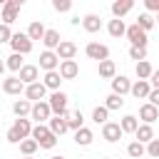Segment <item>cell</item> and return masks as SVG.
Returning a JSON list of instances; mask_svg holds the SVG:
<instances>
[{"instance_id": "cell-1", "label": "cell", "mask_w": 159, "mask_h": 159, "mask_svg": "<svg viewBox=\"0 0 159 159\" xmlns=\"http://www.w3.org/2000/svg\"><path fill=\"white\" fill-rule=\"evenodd\" d=\"M30 137L40 144V149H55V144H57V137H55V134L50 132V127H45V124H35Z\"/></svg>"}, {"instance_id": "cell-2", "label": "cell", "mask_w": 159, "mask_h": 159, "mask_svg": "<svg viewBox=\"0 0 159 159\" xmlns=\"http://www.w3.org/2000/svg\"><path fill=\"white\" fill-rule=\"evenodd\" d=\"M47 104H50V109H52L55 117H70V112H67V94L62 89L52 92L50 99H47Z\"/></svg>"}, {"instance_id": "cell-3", "label": "cell", "mask_w": 159, "mask_h": 159, "mask_svg": "<svg viewBox=\"0 0 159 159\" xmlns=\"http://www.w3.org/2000/svg\"><path fill=\"white\" fill-rule=\"evenodd\" d=\"M10 47H12V52H17V55H27V52L32 50V40L27 37V32H15L12 40H10Z\"/></svg>"}, {"instance_id": "cell-4", "label": "cell", "mask_w": 159, "mask_h": 159, "mask_svg": "<svg viewBox=\"0 0 159 159\" xmlns=\"http://www.w3.org/2000/svg\"><path fill=\"white\" fill-rule=\"evenodd\" d=\"M84 52H87V57H89V60H97V62L109 60V47H107V45H102V42H87Z\"/></svg>"}, {"instance_id": "cell-5", "label": "cell", "mask_w": 159, "mask_h": 159, "mask_svg": "<svg viewBox=\"0 0 159 159\" xmlns=\"http://www.w3.org/2000/svg\"><path fill=\"white\" fill-rule=\"evenodd\" d=\"M22 7V0H7L2 5V25H12L17 20V12Z\"/></svg>"}, {"instance_id": "cell-6", "label": "cell", "mask_w": 159, "mask_h": 159, "mask_svg": "<svg viewBox=\"0 0 159 159\" xmlns=\"http://www.w3.org/2000/svg\"><path fill=\"white\" fill-rule=\"evenodd\" d=\"M127 40L132 42V47H147V32L134 22L127 27Z\"/></svg>"}, {"instance_id": "cell-7", "label": "cell", "mask_w": 159, "mask_h": 159, "mask_svg": "<svg viewBox=\"0 0 159 159\" xmlns=\"http://www.w3.org/2000/svg\"><path fill=\"white\" fill-rule=\"evenodd\" d=\"M17 77H20V82L27 87V84H35V82H40V67L37 65H25L20 72H17Z\"/></svg>"}, {"instance_id": "cell-8", "label": "cell", "mask_w": 159, "mask_h": 159, "mask_svg": "<svg viewBox=\"0 0 159 159\" xmlns=\"http://www.w3.org/2000/svg\"><path fill=\"white\" fill-rule=\"evenodd\" d=\"M122 127H119V122H107L104 127H102V139L104 142H109V144H114V142H119L122 139Z\"/></svg>"}, {"instance_id": "cell-9", "label": "cell", "mask_w": 159, "mask_h": 159, "mask_svg": "<svg viewBox=\"0 0 159 159\" xmlns=\"http://www.w3.org/2000/svg\"><path fill=\"white\" fill-rule=\"evenodd\" d=\"M40 67H42L45 72H55V70H60V57H57V52L45 50V52L40 55Z\"/></svg>"}, {"instance_id": "cell-10", "label": "cell", "mask_w": 159, "mask_h": 159, "mask_svg": "<svg viewBox=\"0 0 159 159\" xmlns=\"http://www.w3.org/2000/svg\"><path fill=\"white\" fill-rule=\"evenodd\" d=\"M45 94H47V87L42 82H35V84H27L25 87V97L35 104V102H45Z\"/></svg>"}, {"instance_id": "cell-11", "label": "cell", "mask_w": 159, "mask_h": 159, "mask_svg": "<svg viewBox=\"0 0 159 159\" xmlns=\"http://www.w3.org/2000/svg\"><path fill=\"white\" fill-rule=\"evenodd\" d=\"M30 117H32L37 124H42L45 119L50 122V117H52V109H50V104H47V102H35V104H32V112H30Z\"/></svg>"}, {"instance_id": "cell-12", "label": "cell", "mask_w": 159, "mask_h": 159, "mask_svg": "<svg viewBox=\"0 0 159 159\" xmlns=\"http://www.w3.org/2000/svg\"><path fill=\"white\" fill-rule=\"evenodd\" d=\"M132 92V82H129V77H124V75H117L114 80H112V94H119V97H124V94H129Z\"/></svg>"}, {"instance_id": "cell-13", "label": "cell", "mask_w": 159, "mask_h": 159, "mask_svg": "<svg viewBox=\"0 0 159 159\" xmlns=\"http://www.w3.org/2000/svg\"><path fill=\"white\" fill-rule=\"evenodd\" d=\"M55 52H57L60 62H65V60H75V55H77V45H75V42H70V40H62V42H60V47H57Z\"/></svg>"}, {"instance_id": "cell-14", "label": "cell", "mask_w": 159, "mask_h": 159, "mask_svg": "<svg viewBox=\"0 0 159 159\" xmlns=\"http://www.w3.org/2000/svg\"><path fill=\"white\" fill-rule=\"evenodd\" d=\"M60 77L62 80H75L77 75H80V65L75 62V60H65V62H60Z\"/></svg>"}, {"instance_id": "cell-15", "label": "cell", "mask_w": 159, "mask_h": 159, "mask_svg": "<svg viewBox=\"0 0 159 159\" xmlns=\"http://www.w3.org/2000/svg\"><path fill=\"white\" fill-rule=\"evenodd\" d=\"M139 119H142V124H152V122L159 119V109H157L154 104L144 102V104L139 107Z\"/></svg>"}, {"instance_id": "cell-16", "label": "cell", "mask_w": 159, "mask_h": 159, "mask_svg": "<svg viewBox=\"0 0 159 159\" xmlns=\"http://www.w3.org/2000/svg\"><path fill=\"white\" fill-rule=\"evenodd\" d=\"M82 27H84L89 35H94V32H99V30H102V17H99V15H94V12H87V15L82 17Z\"/></svg>"}, {"instance_id": "cell-17", "label": "cell", "mask_w": 159, "mask_h": 159, "mask_svg": "<svg viewBox=\"0 0 159 159\" xmlns=\"http://www.w3.org/2000/svg\"><path fill=\"white\" fill-rule=\"evenodd\" d=\"M2 92L5 94H22L25 84L20 82V77H7V80H2Z\"/></svg>"}, {"instance_id": "cell-18", "label": "cell", "mask_w": 159, "mask_h": 159, "mask_svg": "<svg viewBox=\"0 0 159 159\" xmlns=\"http://www.w3.org/2000/svg\"><path fill=\"white\" fill-rule=\"evenodd\" d=\"M132 7H134V2H132V0H114L109 10H112V15H114L117 20H122V17H124Z\"/></svg>"}, {"instance_id": "cell-19", "label": "cell", "mask_w": 159, "mask_h": 159, "mask_svg": "<svg viewBox=\"0 0 159 159\" xmlns=\"http://www.w3.org/2000/svg\"><path fill=\"white\" fill-rule=\"evenodd\" d=\"M30 112H32V102H30V99H15V102H12V114H15L17 119H25Z\"/></svg>"}, {"instance_id": "cell-20", "label": "cell", "mask_w": 159, "mask_h": 159, "mask_svg": "<svg viewBox=\"0 0 159 159\" xmlns=\"http://www.w3.org/2000/svg\"><path fill=\"white\" fill-rule=\"evenodd\" d=\"M97 72H99V77L102 80H114L117 77V65L112 62V60H104V62H99V67H97Z\"/></svg>"}, {"instance_id": "cell-21", "label": "cell", "mask_w": 159, "mask_h": 159, "mask_svg": "<svg viewBox=\"0 0 159 159\" xmlns=\"http://www.w3.org/2000/svg\"><path fill=\"white\" fill-rule=\"evenodd\" d=\"M149 92H152V84H149L147 80H137V82L132 84V92H129V94H134L137 99H147Z\"/></svg>"}, {"instance_id": "cell-22", "label": "cell", "mask_w": 159, "mask_h": 159, "mask_svg": "<svg viewBox=\"0 0 159 159\" xmlns=\"http://www.w3.org/2000/svg\"><path fill=\"white\" fill-rule=\"evenodd\" d=\"M47 127H50V132H52L55 137H62V134L70 129V127H67V117H50V124H47Z\"/></svg>"}, {"instance_id": "cell-23", "label": "cell", "mask_w": 159, "mask_h": 159, "mask_svg": "<svg viewBox=\"0 0 159 159\" xmlns=\"http://www.w3.org/2000/svg\"><path fill=\"white\" fill-rule=\"evenodd\" d=\"M45 32H47V27H45L40 20H32V22H30V27H27V37H30L32 42H35V40H42V37H45Z\"/></svg>"}, {"instance_id": "cell-24", "label": "cell", "mask_w": 159, "mask_h": 159, "mask_svg": "<svg viewBox=\"0 0 159 159\" xmlns=\"http://www.w3.org/2000/svg\"><path fill=\"white\" fill-rule=\"evenodd\" d=\"M12 129L17 132L20 139H30V134H32V124H30V119H15Z\"/></svg>"}, {"instance_id": "cell-25", "label": "cell", "mask_w": 159, "mask_h": 159, "mask_svg": "<svg viewBox=\"0 0 159 159\" xmlns=\"http://www.w3.org/2000/svg\"><path fill=\"white\" fill-rule=\"evenodd\" d=\"M60 42H62V40H60V32H57V30H47L45 37H42V45H45L47 50H52V52L60 47Z\"/></svg>"}, {"instance_id": "cell-26", "label": "cell", "mask_w": 159, "mask_h": 159, "mask_svg": "<svg viewBox=\"0 0 159 159\" xmlns=\"http://www.w3.org/2000/svg\"><path fill=\"white\" fill-rule=\"evenodd\" d=\"M60 82H62V77H60L57 70H55V72H45V77H42V84H45L47 89H52V92L60 89Z\"/></svg>"}, {"instance_id": "cell-27", "label": "cell", "mask_w": 159, "mask_h": 159, "mask_svg": "<svg viewBox=\"0 0 159 159\" xmlns=\"http://www.w3.org/2000/svg\"><path fill=\"white\" fill-rule=\"evenodd\" d=\"M119 127H122V132H124V134H134V132L139 129V119H137L134 114H127V117H122Z\"/></svg>"}, {"instance_id": "cell-28", "label": "cell", "mask_w": 159, "mask_h": 159, "mask_svg": "<svg viewBox=\"0 0 159 159\" xmlns=\"http://www.w3.org/2000/svg\"><path fill=\"white\" fill-rule=\"evenodd\" d=\"M134 137H137V142L149 144V142L154 139V129H152V124H139V129L134 132Z\"/></svg>"}, {"instance_id": "cell-29", "label": "cell", "mask_w": 159, "mask_h": 159, "mask_svg": "<svg viewBox=\"0 0 159 159\" xmlns=\"http://www.w3.org/2000/svg\"><path fill=\"white\" fill-rule=\"evenodd\" d=\"M92 139H94V134H92V129H87V127H82L80 132H75V144H77V147H89Z\"/></svg>"}, {"instance_id": "cell-30", "label": "cell", "mask_w": 159, "mask_h": 159, "mask_svg": "<svg viewBox=\"0 0 159 159\" xmlns=\"http://www.w3.org/2000/svg\"><path fill=\"white\" fill-rule=\"evenodd\" d=\"M107 32L112 35V37H122V35H127V25H124V20H109V25H107Z\"/></svg>"}, {"instance_id": "cell-31", "label": "cell", "mask_w": 159, "mask_h": 159, "mask_svg": "<svg viewBox=\"0 0 159 159\" xmlns=\"http://www.w3.org/2000/svg\"><path fill=\"white\" fill-rule=\"evenodd\" d=\"M67 127H70L72 132H80V129L84 127V117H82V112H80V109L70 112V117H67Z\"/></svg>"}, {"instance_id": "cell-32", "label": "cell", "mask_w": 159, "mask_h": 159, "mask_svg": "<svg viewBox=\"0 0 159 159\" xmlns=\"http://www.w3.org/2000/svg\"><path fill=\"white\" fill-rule=\"evenodd\" d=\"M127 154H129L132 159H142V157L147 154V144H142V142H137V139H134V142H129V144H127Z\"/></svg>"}, {"instance_id": "cell-33", "label": "cell", "mask_w": 159, "mask_h": 159, "mask_svg": "<svg viewBox=\"0 0 159 159\" xmlns=\"http://www.w3.org/2000/svg\"><path fill=\"white\" fill-rule=\"evenodd\" d=\"M37 149H40V144H37V142H35L32 137H30V139H22V142H20V152H22V157H32V154H35Z\"/></svg>"}, {"instance_id": "cell-34", "label": "cell", "mask_w": 159, "mask_h": 159, "mask_svg": "<svg viewBox=\"0 0 159 159\" xmlns=\"http://www.w3.org/2000/svg\"><path fill=\"white\" fill-rule=\"evenodd\" d=\"M5 67H7V70H12V72H20V70L25 67V62H22V55L12 52V55L7 57V62H5Z\"/></svg>"}, {"instance_id": "cell-35", "label": "cell", "mask_w": 159, "mask_h": 159, "mask_svg": "<svg viewBox=\"0 0 159 159\" xmlns=\"http://www.w3.org/2000/svg\"><path fill=\"white\" fill-rule=\"evenodd\" d=\"M152 72H154V67L149 65V60H144V62H137V77H139V80H147V82H149Z\"/></svg>"}, {"instance_id": "cell-36", "label": "cell", "mask_w": 159, "mask_h": 159, "mask_svg": "<svg viewBox=\"0 0 159 159\" xmlns=\"http://www.w3.org/2000/svg\"><path fill=\"white\" fill-rule=\"evenodd\" d=\"M107 117H109V109H107L104 104H102V107H94V109H92V119H94L97 124H102V127H104V124L109 122Z\"/></svg>"}, {"instance_id": "cell-37", "label": "cell", "mask_w": 159, "mask_h": 159, "mask_svg": "<svg viewBox=\"0 0 159 159\" xmlns=\"http://www.w3.org/2000/svg\"><path fill=\"white\" fill-rule=\"evenodd\" d=\"M137 25H139V27H142L144 32H149V30H152V27L157 25V20H154V17L149 15V12H142V15L137 17Z\"/></svg>"}, {"instance_id": "cell-38", "label": "cell", "mask_w": 159, "mask_h": 159, "mask_svg": "<svg viewBox=\"0 0 159 159\" xmlns=\"http://www.w3.org/2000/svg\"><path fill=\"white\" fill-rule=\"evenodd\" d=\"M104 107H107L109 112H112V109H122V107H124V99H122L119 94H109L107 102H104Z\"/></svg>"}, {"instance_id": "cell-39", "label": "cell", "mask_w": 159, "mask_h": 159, "mask_svg": "<svg viewBox=\"0 0 159 159\" xmlns=\"http://www.w3.org/2000/svg\"><path fill=\"white\" fill-rule=\"evenodd\" d=\"M129 57L137 60V62H144L147 60V47H129Z\"/></svg>"}, {"instance_id": "cell-40", "label": "cell", "mask_w": 159, "mask_h": 159, "mask_svg": "<svg viewBox=\"0 0 159 159\" xmlns=\"http://www.w3.org/2000/svg\"><path fill=\"white\" fill-rule=\"evenodd\" d=\"M147 154H149L152 159H159V139H157V137L147 144Z\"/></svg>"}, {"instance_id": "cell-41", "label": "cell", "mask_w": 159, "mask_h": 159, "mask_svg": "<svg viewBox=\"0 0 159 159\" xmlns=\"http://www.w3.org/2000/svg\"><path fill=\"white\" fill-rule=\"evenodd\" d=\"M52 7L57 12H67V10H72V2L70 0H52Z\"/></svg>"}, {"instance_id": "cell-42", "label": "cell", "mask_w": 159, "mask_h": 159, "mask_svg": "<svg viewBox=\"0 0 159 159\" xmlns=\"http://www.w3.org/2000/svg\"><path fill=\"white\" fill-rule=\"evenodd\" d=\"M12 35H15V32L10 30V25H2V22H0V42H10Z\"/></svg>"}, {"instance_id": "cell-43", "label": "cell", "mask_w": 159, "mask_h": 159, "mask_svg": "<svg viewBox=\"0 0 159 159\" xmlns=\"http://www.w3.org/2000/svg\"><path fill=\"white\" fill-rule=\"evenodd\" d=\"M7 142H10V144H20V142H22V139H20V137H17V132H15V129H12V127H10V129H7Z\"/></svg>"}, {"instance_id": "cell-44", "label": "cell", "mask_w": 159, "mask_h": 159, "mask_svg": "<svg viewBox=\"0 0 159 159\" xmlns=\"http://www.w3.org/2000/svg\"><path fill=\"white\" fill-rule=\"evenodd\" d=\"M144 7L149 12H159V0H144Z\"/></svg>"}, {"instance_id": "cell-45", "label": "cell", "mask_w": 159, "mask_h": 159, "mask_svg": "<svg viewBox=\"0 0 159 159\" xmlns=\"http://www.w3.org/2000/svg\"><path fill=\"white\" fill-rule=\"evenodd\" d=\"M147 99H149V104H154V107H157V109H159V89H152V92H149V97H147Z\"/></svg>"}, {"instance_id": "cell-46", "label": "cell", "mask_w": 159, "mask_h": 159, "mask_svg": "<svg viewBox=\"0 0 159 159\" xmlns=\"http://www.w3.org/2000/svg\"><path fill=\"white\" fill-rule=\"evenodd\" d=\"M149 84H152V89H159V70H154V72H152Z\"/></svg>"}, {"instance_id": "cell-47", "label": "cell", "mask_w": 159, "mask_h": 159, "mask_svg": "<svg viewBox=\"0 0 159 159\" xmlns=\"http://www.w3.org/2000/svg\"><path fill=\"white\" fill-rule=\"evenodd\" d=\"M5 70H7V67H5V62H2V60H0V75H2V72H5Z\"/></svg>"}, {"instance_id": "cell-48", "label": "cell", "mask_w": 159, "mask_h": 159, "mask_svg": "<svg viewBox=\"0 0 159 159\" xmlns=\"http://www.w3.org/2000/svg\"><path fill=\"white\" fill-rule=\"evenodd\" d=\"M50 159H65V157H50Z\"/></svg>"}, {"instance_id": "cell-49", "label": "cell", "mask_w": 159, "mask_h": 159, "mask_svg": "<svg viewBox=\"0 0 159 159\" xmlns=\"http://www.w3.org/2000/svg\"><path fill=\"white\" fill-rule=\"evenodd\" d=\"M154 20H157V25H159V12H157V17H154Z\"/></svg>"}, {"instance_id": "cell-50", "label": "cell", "mask_w": 159, "mask_h": 159, "mask_svg": "<svg viewBox=\"0 0 159 159\" xmlns=\"http://www.w3.org/2000/svg\"><path fill=\"white\" fill-rule=\"evenodd\" d=\"M22 159H32V157H22Z\"/></svg>"}, {"instance_id": "cell-51", "label": "cell", "mask_w": 159, "mask_h": 159, "mask_svg": "<svg viewBox=\"0 0 159 159\" xmlns=\"http://www.w3.org/2000/svg\"><path fill=\"white\" fill-rule=\"evenodd\" d=\"M104 159H107V157H104Z\"/></svg>"}]
</instances>
